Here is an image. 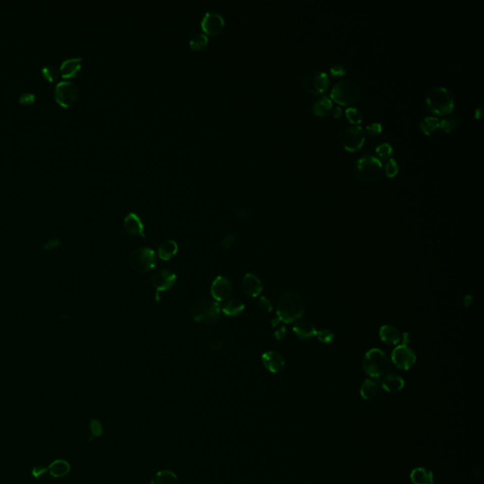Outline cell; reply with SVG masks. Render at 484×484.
<instances>
[{
  "label": "cell",
  "instance_id": "1",
  "mask_svg": "<svg viewBox=\"0 0 484 484\" xmlns=\"http://www.w3.org/2000/svg\"><path fill=\"white\" fill-rule=\"evenodd\" d=\"M277 319L280 322L292 323L299 320L305 313V305L301 297L294 292H286L279 298L276 306Z\"/></svg>",
  "mask_w": 484,
  "mask_h": 484
},
{
  "label": "cell",
  "instance_id": "2",
  "mask_svg": "<svg viewBox=\"0 0 484 484\" xmlns=\"http://www.w3.org/2000/svg\"><path fill=\"white\" fill-rule=\"evenodd\" d=\"M190 313L196 323L205 326H211L216 324L220 319V304L212 299H198L192 304Z\"/></svg>",
  "mask_w": 484,
  "mask_h": 484
},
{
  "label": "cell",
  "instance_id": "3",
  "mask_svg": "<svg viewBox=\"0 0 484 484\" xmlns=\"http://www.w3.org/2000/svg\"><path fill=\"white\" fill-rule=\"evenodd\" d=\"M425 102L428 109L439 116L450 114L454 108V98L452 93L443 86H436L430 89L426 95Z\"/></svg>",
  "mask_w": 484,
  "mask_h": 484
},
{
  "label": "cell",
  "instance_id": "4",
  "mask_svg": "<svg viewBox=\"0 0 484 484\" xmlns=\"http://www.w3.org/2000/svg\"><path fill=\"white\" fill-rule=\"evenodd\" d=\"M382 163L374 154H363L355 165V175L365 183H371L376 180L381 173Z\"/></svg>",
  "mask_w": 484,
  "mask_h": 484
},
{
  "label": "cell",
  "instance_id": "5",
  "mask_svg": "<svg viewBox=\"0 0 484 484\" xmlns=\"http://www.w3.org/2000/svg\"><path fill=\"white\" fill-rule=\"evenodd\" d=\"M362 367L368 375L374 378H379L388 371L389 360L381 349L373 348L364 355Z\"/></svg>",
  "mask_w": 484,
  "mask_h": 484
},
{
  "label": "cell",
  "instance_id": "6",
  "mask_svg": "<svg viewBox=\"0 0 484 484\" xmlns=\"http://www.w3.org/2000/svg\"><path fill=\"white\" fill-rule=\"evenodd\" d=\"M360 95V86L351 79L337 81L331 89V99L341 105L353 104L359 100Z\"/></svg>",
  "mask_w": 484,
  "mask_h": 484
},
{
  "label": "cell",
  "instance_id": "7",
  "mask_svg": "<svg viewBox=\"0 0 484 484\" xmlns=\"http://www.w3.org/2000/svg\"><path fill=\"white\" fill-rule=\"evenodd\" d=\"M302 84L308 93L312 95H320L328 88L329 77L323 70H311L304 76Z\"/></svg>",
  "mask_w": 484,
  "mask_h": 484
},
{
  "label": "cell",
  "instance_id": "8",
  "mask_svg": "<svg viewBox=\"0 0 484 484\" xmlns=\"http://www.w3.org/2000/svg\"><path fill=\"white\" fill-rule=\"evenodd\" d=\"M130 265L136 272L152 271L156 266V256L154 250L146 247L134 250L130 257Z\"/></svg>",
  "mask_w": 484,
  "mask_h": 484
},
{
  "label": "cell",
  "instance_id": "9",
  "mask_svg": "<svg viewBox=\"0 0 484 484\" xmlns=\"http://www.w3.org/2000/svg\"><path fill=\"white\" fill-rule=\"evenodd\" d=\"M340 139L346 151L356 152L363 145L365 140V132L359 125L347 126L341 132Z\"/></svg>",
  "mask_w": 484,
  "mask_h": 484
},
{
  "label": "cell",
  "instance_id": "10",
  "mask_svg": "<svg viewBox=\"0 0 484 484\" xmlns=\"http://www.w3.org/2000/svg\"><path fill=\"white\" fill-rule=\"evenodd\" d=\"M55 101L62 107H71L79 98V90L73 82L62 81L58 82L54 89Z\"/></svg>",
  "mask_w": 484,
  "mask_h": 484
},
{
  "label": "cell",
  "instance_id": "11",
  "mask_svg": "<svg viewBox=\"0 0 484 484\" xmlns=\"http://www.w3.org/2000/svg\"><path fill=\"white\" fill-rule=\"evenodd\" d=\"M392 360L394 364L400 370H410L416 362V355L408 346V344L398 345L392 353Z\"/></svg>",
  "mask_w": 484,
  "mask_h": 484
},
{
  "label": "cell",
  "instance_id": "12",
  "mask_svg": "<svg viewBox=\"0 0 484 484\" xmlns=\"http://www.w3.org/2000/svg\"><path fill=\"white\" fill-rule=\"evenodd\" d=\"M201 25L206 34L216 35L223 29L224 19L218 12L210 11L204 15Z\"/></svg>",
  "mask_w": 484,
  "mask_h": 484
},
{
  "label": "cell",
  "instance_id": "13",
  "mask_svg": "<svg viewBox=\"0 0 484 484\" xmlns=\"http://www.w3.org/2000/svg\"><path fill=\"white\" fill-rule=\"evenodd\" d=\"M177 276L174 272L169 270H160L155 272L152 277V284L156 293L167 292L174 286L176 282Z\"/></svg>",
  "mask_w": 484,
  "mask_h": 484
},
{
  "label": "cell",
  "instance_id": "14",
  "mask_svg": "<svg viewBox=\"0 0 484 484\" xmlns=\"http://www.w3.org/2000/svg\"><path fill=\"white\" fill-rule=\"evenodd\" d=\"M232 294V285L229 279L220 275L213 281L211 285V295L215 301H224Z\"/></svg>",
  "mask_w": 484,
  "mask_h": 484
},
{
  "label": "cell",
  "instance_id": "15",
  "mask_svg": "<svg viewBox=\"0 0 484 484\" xmlns=\"http://www.w3.org/2000/svg\"><path fill=\"white\" fill-rule=\"evenodd\" d=\"M241 287L244 294L250 297H257L263 289L260 279L252 273L244 275L242 279Z\"/></svg>",
  "mask_w": 484,
  "mask_h": 484
},
{
  "label": "cell",
  "instance_id": "16",
  "mask_svg": "<svg viewBox=\"0 0 484 484\" xmlns=\"http://www.w3.org/2000/svg\"><path fill=\"white\" fill-rule=\"evenodd\" d=\"M262 362L267 370L271 373H279L285 366V360L283 357L274 351H268L262 355Z\"/></svg>",
  "mask_w": 484,
  "mask_h": 484
},
{
  "label": "cell",
  "instance_id": "17",
  "mask_svg": "<svg viewBox=\"0 0 484 484\" xmlns=\"http://www.w3.org/2000/svg\"><path fill=\"white\" fill-rule=\"evenodd\" d=\"M81 62V57H72L65 60L60 66V74L64 79H72L80 72Z\"/></svg>",
  "mask_w": 484,
  "mask_h": 484
},
{
  "label": "cell",
  "instance_id": "18",
  "mask_svg": "<svg viewBox=\"0 0 484 484\" xmlns=\"http://www.w3.org/2000/svg\"><path fill=\"white\" fill-rule=\"evenodd\" d=\"M125 231L131 235L144 236V225L135 213H130L124 219Z\"/></svg>",
  "mask_w": 484,
  "mask_h": 484
},
{
  "label": "cell",
  "instance_id": "19",
  "mask_svg": "<svg viewBox=\"0 0 484 484\" xmlns=\"http://www.w3.org/2000/svg\"><path fill=\"white\" fill-rule=\"evenodd\" d=\"M382 388L388 393H397L403 390L405 381L397 374H388L380 379Z\"/></svg>",
  "mask_w": 484,
  "mask_h": 484
},
{
  "label": "cell",
  "instance_id": "20",
  "mask_svg": "<svg viewBox=\"0 0 484 484\" xmlns=\"http://www.w3.org/2000/svg\"><path fill=\"white\" fill-rule=\"evenodd\" d=\"M295 335L302 340H308L317 334L315 326L308 321H299L294 326Z\"/></svg>",
  "mask_w": 484,
  "mask_h": 484
},
{
  "label": "cell",
  "instance_id": "21",
  "mask_svg": "<svg viewBox=\"0 0 484 484\" xmlns=\"http://www.w3.org/2000/svg\"><path fill=\"white\" fill-rule=\"evenodd\" d=\"M379 336L382 342L389 345H396L400 342V333L395 326L385 324L379 330Z\"/></svg>",
  "mask_w": 484,
  "mask_h": 484
},
{
  "label": "cell",
  "instance_id": "22",
  "mask_svg": "<svg viewBox=\"0 0 484 484\" xmlns=\"http://www.w3.org/2000/svg\"><path fill=\"white\" fill-rule=\"evenodd\" d=\"M411 480L413 484H434L432 472L425 467H417L412 470Z\"/></svg>",
  "mask_w": 484,
  "mask_h": 484
},
{
  "label": "cell",
  "instance_id": "23",
  "mask_svg": "<svg viewBox=\"0 0 484 484\" xmlns=\"http://www.w3.org/2000/svg\"><path fill=\"white\" fill-rule=\"evenodd\" d=\"M332 110V101L327 95H323L312 105V112L318 117H325Z\"/></svg>",
  "mask_w": 484,
  "mask_h": 484
},
{
  "label": "cell",
  "instance_id": "24",
  "mask_svg": "<svg viewBox=\"0 0 484 484\" xmlns=\"http://www.w3.org/2000/svg\"><path fill=\"white\" fill-rule=\"evenodd\" d=\"M177 252H178V244L174 240L168 239L162 242L161 245L159 246L158 256L163 260L168 261L176 255Z\"/></svg>",
  "mask_w": 484,
  "mask_h": 484
},
{
  "label": "cell",
  "instance_id": "25",
  "mask_svg": "<svg viewBox=\"0 0 484 484\" xmlns=\"http://www.w3.org/2000/svg\"><path fill=\"white\" fill-rule=\"evenodd\" d=\"M151 484H179V479L172 471L161 470L152 477Z\"/></svg>",
  "mask_w": 484,
  "mask_h": 484
},
{
  "label": "cell",
  "instance_id": "26",
  "mask_svg": "<svg viewBox=\"0 0 484 484\" xmlns=\"http://www.w3.org/2000/svg\"><path fill=\"white\" fill-rule=\"evenodd\" d=\"M49 471L52 477H65L70 471V465L68 462L64 460H57V461H54L50 465Z\"/></svg>",
  "mask_w": 484,
  "mask_h": 484
},
{
  "label": "cell",
  "instance_id": "27",
  "mask_svg": "<svg viewBox=\"0 0 484 484\" xmlns=\"http://www.w3.org/2000/svg\"><path fill=\"white\" fill-rule=\"evenodd\" d=\"M244 308H245V306H244L243 302L237 300V299H231L223 305V307L221 308V311L225 315L235 317V316L239 315L240 313H242V311L244 310Z\"/></svg>",
  "mask_w": 484,
  "mask_h": 484
},
{
  "label": "cell",
  "instance_id": "28",
  "mask_svg": "<svg viewBox=\"0 0 484 484\" xmlns=\"http://www.w3.org/2000/svg\"><path fill=\"white\" fill-rule=\"evenodd\" d=\"M377 392H378V386L376 382L371 379H366L362 383L360 387V396L366 400L373 399L374 396H376Z\"/></svg>",
  "mask_w": 484,
  "mask_h": 484
},
{
  "label": "cell",
  "instance_id": "29",
  "mask_svg": "<svg viewBox=\"0 0 484 484\" xmlns=\"http://www.w3.org/2000/svg\"><path fill=\"white\" fill-rule=\"evenodd\" d=\"M440 127L439 118L435 117H425L420 120V128L425 134H431Z\"/></svg>",
  "mask_w": 484,
  "mask_h": 484
},
{
  "label": "cell",
  "instance_id": "30",
  "mask_svg": "<svg viewBox=\"0 0 484 484\" xmlns=\"http://www.w3.org/2000/svg\"><path fill=\"white\" fill-rule=\"evenodd\" d=\"M208 44V37L205 33H197L192 37L189 41L190 47L193 51H202Z\"/></svg>",
  "mask_w": 484,
  "mask_h": 484
},
{
  "label": "cell",
  "instance_id": "31",
  "mask_svg": "<svg viewBox=\"0 0 484 484\" xmlns=\"http://www.w3.org/2000/svg\"><path fill=\"white\" fill-rule=\"evenodd\" d=\"M42 75L44 76V79L53 82L59 78L60 70H58L55 66L46 65L42 68Z\"/></svg>",
  "mask_w": 484,
  "mask_h": 484
},
{
  "label": "cell",
  "instance_id": "32",
  "mask_svg": "<svg viewBox=\"0 0 484 484\" xmlns=\"http://www.w3.org/2000/svg\"><path fill=\"white\" fill-rule=\"evenodd\" d=\"M345 115H346V118H348V120L355 124L360 123L363 120L362 113L359 109L354 107H349L348 109H346Z\"/></svg>",
  "mask_w": 484,
  "mask_h": 484
},
{
  "label": "cell",
  "instance_id": "33",
  "mask_svg": "<svg viewBox=\"0 0 484 484\" xmlns=\"http://www.w3.org/2000/svg\"><path fill=\"white\" fill-rule=\"evenodd\" d=\"M316 337L321 343L328 345L334 341L335 335L332 331L328 330V329H322V330L317 331Z\"/></svg>",
  "mask_w": 484,
  "mask_h": 484
},
{
  "label": "cell",
  "instance_id": "34",
  "mask_svg": "<svg viewBox=\"0 0 484 484\" xmlns=\"http://www.w3.org/2000/svg\"><path fill=\"white\" fill-rule=\"evenodd\" d=\"M458 120L456 118H444L440 120V128L445 132H449L458 127Z\"/></svg>",
  "mask_w": 484,
  "mask_h": 484
},
{
  "label": "cell",
  "instance_id": "35",
  "mask_svg": "<svg viewBox=\"0 0 484 484\" xmlns=\"http://www.w3.org/2000/svg\"><path fill=\"white\" fill-rule=\"evenodd\" d=\"M375 152L380 158H389L391 154H393V147L389 143H382L375 148Z\"/></svg>",
  "mask_w": 484,
  "mask_h": 484
},
{
  "label": "cell",
  "instance_id": "36",
  "mask_svg": "<svg viewBox=\"0 0 484 484\" xmlns=\"http://www.w3.org/2000/svg\"><path fill=\"white\" fill-rule=\"evenodd\" d=\"M398 171V165L395 158H389L385 165V173L388 177L396 176Z\"/></svg>",
  "mask_w": 484,
  "mask_h": 484
},
{
  "label": "cell",
  "instance_id": "37",
  "mask_svg": "<svg viewBox=\"0 0 484 484\" xmlns=\"http://www.w3.org/2000/svg\"><path fill=\"white\" fill-rule=\"evenodd\" d=\"M235 241V236L234 235H225L220 241V248L223 250L230 249L233 247Z\"/></svg>",
  "mask_w": 484,
  "mask_h": 484
},
{
  "label": "cell",
  "instance_id": "38",
  "mask_svg": "<svg viewBox=\"0 0 484 484\" xmlns=\"http://www.w3.org/2000/svg\"><path fill=\"white\" fill-rule=\"evenodd\" d=\"M258 307L265 312V313H270L272 310V305L271 301L267 297H261L258 300Z\"/></svg>",
  "mask_w": 484,
  "mask_h": 484
},
{
  "label": "cell",
  "instance_id": "39",
  "mask_svg": "<svg viewBox=\"0 0 484 484\" xmlns=\"http://www.w3.org/2000/svg\"><path fill=\"white\" fill-rule=\"evenodd\" d=\"M381 131V124L378 123V122H373V123H370L366 126V132L371 136H374V135L378 134Z\"/></svg>",
  "mask_w": 484,
  "mask_h": 484
},
{
  "label": "cell",
  "instance_id": "40",
  "mask_svg": "<svg viewBox=\"0 0 484 484\" xmlns=\"http://www.w3.org/2000/svg\"><path fill=\"white\" fill-rule=\"evenodd\" d=\"M35 102V95L33 93L27 92L19 96V103L24 105H30Z\"/></svg>",
  "mask_w": 484,
  "mask_h": 484
},
{
  "label": "cell",
  "instance_id": "41",
  "mask_svg": "<svg viewBox=\"0 0 484 484\" xmlns=\"http://www.w3.org/2000/svg\"><path fill=\"white\" fill-rule=\"evenodd\" d=\"M232 212L236 218H238L240 220H247V219H249L250 216H251V211L249 209H245V208H234L232 210Z\"/></svg>",
  "mask_w": 484,
  "mask_h": 484
},
{
  "label": "cell",
  "instance_id": "42",
  "mask_svg": "<svg viewBox=\"0 0 484 484\" xmlns=\"http://www.w3.org/2000/svg\"><path fill=\"white\" fill-rule=\"evenodd\" d=\"M208 345L211 351H219L223 347V343L217 337H210L208 340Z\"/></svg>",
  "mask_w": 484,
  "mask_h": 484
},
{
  "label": "cell",
  "instance_id": "43",
  "mask_svg": "<svg viewBox=\"0 0 484 484\" xmlns=\"http://www.w3.org/2000/svg\"><path fill=\"white\" fill-rule=\"evenodd\" d=\"M330 73L333 77H343L346 74V68L343 65L331 66Z\"/></svg>",
  "mask_w": 484,
  "mask_h": 484
},
{
  "label": "cell",
  "instance_id": "44",
  "mask_svg": "<svg viewBox=\"0 0 484 484\" xmlns=\"http://www.w3.org/2000/svg\"><path fill=\"white\" fill-rule=\"evenodd\" d=\"M90 427H91V430H92V432H93V434H94L95 436H99V435H101L102 432H103V427H102L101 423H100L98 420H93V421L91 422Z\"/></svg>",
  "mask_w": 484,
  "mask_h": 484
},
{
  "label": "cell",
  "instance_id": "45",
  "mask_svg": "<svg viewBox=\"0 0 484 484\" xmlns=\"http://www.w3.org/2000/svg\"><path fill=\"white\" fill-rule=\"evenodd\" d=\"M286 327L285 326H281L278 329H276V331L274 332V337L277 340V341H280V340H283L285 336H286Z\"/></svg>",
  "mask_w": 484,
  "mask_h": 484
},
{
  "label": "cell",
  "instance_id": "46",
  "mask_svg": "<svg viewBox=\"0 0 484 484\" xmlns=\"http://www.w3.org/2000/svg\"><path fill=\"white\" fill-rule=\"evenodd\" d=\"M332 114H333L334 118H341V117H342V115H343V109L341 108V106H336V107L333 109Z\"/></svg>",
  "mask_w": 484,
  "mask_h": 484
},
{
  "label": "cell",
  "instance_id": "47",
  "mask_svg": "<svg viewBox=\"0 0 484 484\" xmlns=\"http://www.w3.org/2000/svg\"><path fill=\"white\" fill-rule=\"evenodd\" d=\"M472 303H473V297H472L471 295H469V294L466 295V296L464 297V299H463V305H464L466 308H468V307H470V306L472 305Z\"/></svg>",
  "mask_w": 484,
  "mask_h": 484
},
{
  "label": "cell",
  "instance_id": "48",
  "mask_svg": "<svg viewBox=\"0 0 484 484\" xmlns=\"http://www.w3.org/2000/svg\"><path fill=\"white\" fill-rule=\"evenodd\" d=\"M481 113H482V107H481V106H479L478 108L476 109V115H475V117H476L477 118H480V116H481Z\"/></svg>",
  "mask_w": 484,
  "mask_h": 484
},
{
  "label": "cell",
  "instance_id": "49",
  "mask_svg": "<svg viewBox=\"0 0 484 484\" xmlns=\"http://www.w3.org/2000/svg\"><path fill=\"white\" fill-rule=\"evenodd\" d=\"M279 322H280V321H279L278 319H274L272 322V326H276V325L278 324Z\"/></svg>",
  "mask_w": 484,
  "mask_h": 484
}]
</instances>
